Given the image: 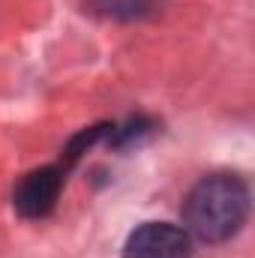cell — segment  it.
Returning <instances> with one entry per match:
<instances>
[{
	"label": "cell",
	"mask_w": 255,
	"mask_h": 258,
	"mask_svg": "<svg viewBox=\"0 0 255 258\" xmlns=\"http://www.w3.org/2000/svg\"><path fill=\"white\" fill-rule=\"evenodd\" d=\"M249 216V186L237 174H207L183 201V228L204 243L231 240Z\"/></svg>",
	"instance_id": "obj_1"
},
{
	"label": "cell",
	"mask_w": 255,
	"mask_h": 258,
	"mask_svg": "<svg viewBox=\"0 0 255 258\" xmlns=\"http://www.w3.org/2000/svg\"><path fill=\"white\" fill-rule=\"evenodd\" d=\"M123 258H192V237L171 222H144L126 237Z\"/></svg>",
	"instance_id": "obj_2"
},
{
	"label": "cell",
	"mask_w": 255,
	"mask_h": 258,
	"mask_svg": "<svg viewBox=\"0 0 255 258\" xmlns=\"http://www.w3.org/2000/svg\"><path fill=\"white\" fill-rule=\"evenodd\" d=\"M60 189H63V168L57 165H42V168H33L27 171L15 192H12V204L21 216L27 219H42L54 210L57 198H60Z\"/></svg>",
	"instance_id": "obj_3"
},
{
	"label": "cell",
	"mask_w": 255,
	"mask_h": 258,
	"mask_svg": "<svg viewBox=\"0 0 255 258\" xmlns=\"http://www.w3.org/2000/svg\"><path fill=\"white\" fill-rule=\"evenodd\" d=\"M156 3H162V0H93V6L111 18H141L147 12H153Z\"/></svg>",
	"instance_id": "obj_4"
}]
</instances>
